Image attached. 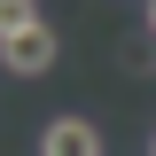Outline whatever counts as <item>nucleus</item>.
Returning <instances> with one entry per match:
<instances>
[{"mask_svg":"<svg viewBox=\"0 0 156 156\" xmlns=\"http://www.w3.org/2000/svg\"><path fill=\"white\" fill-rule=\"evenodd\" d=\"M55 55H62V39H55V23H47V16H39L31 31L0 39V70H8V78H47V70H55Z\"/></svg>","mask_w":156,"mask_h":156,"instance_id":"f257e3e1","label":"nucleus"},{"mask_svg":"<svg viewBox=\"0 0 156 156\" xmlns=\"http://www.w3.org/2000/svg\"><path fill=\"white\" fill-rule=\"evenodd\" d=\"M39 156H109V140H101V125H94V117L62 109V117H47V133H39Z\"/></svg>","mask_w":156,"mask_h":156,"instance_id":"f03ea898","label":"nucleus"},{"mask_svg":"<svg viewBox=\"0 0 156 156\" xmlns=\"http://www.w3.org/2000/svg\"><path fill=\"white\" fill-rule=\"evenodd\" d=\"M31 23H39V0H0V39L31 31Z\"/></svg>","mask_w":156,"mask_h":156,"instance_id":"7ed1b4c3","label":"nucleus"},{"mask_svg":"<svg viewBox=\"0 0 156 156\" xmlns=\"http://www.w3.org/2000/svg\"><path fill=\"white\" fill-rule=\"evenodd\" d=\"M148 31H156V0H148Z\"/></svg>","mask_w":156,"mask_h":156,"instance_id":"20e7f679","label":"nucleus"},{"mask_svg":"<svg viewBox=\"0 0 156 156\" xmlns=\"http://www.w3.org/2000/svg\"><path fill=\"white\" fill-rule=\"evenodd\" d=\"M148 156H156V140H148Z\"/></svg>","mask_w":156,"mask_h":156,"instance_id":"39448f33","label":"nucleus"}]
</instances>
